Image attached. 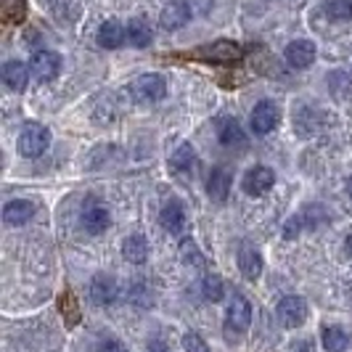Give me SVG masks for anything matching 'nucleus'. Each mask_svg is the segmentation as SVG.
Here are the masks:
<instances>
[{
  "mask_svg": "<svg viewBox=\"0 0 352 352\" xmlns=\"http://www.w3.org/2000/svg\"><path fill=\"white\" fill-rule=\"evenodd\" d=\"M196 167H199V157H196L194 146H191V143H180L175 148V154L170 157V170H173L177 177L188 180V177L196 175Z\"/></svg>",
  "mask_w": 352,
  "mask_h": 352,
  "instance_id": "obj_11",
  "label": "nucleus"
},
{
  "mask_svg": "<svg viewBox=\"0 0 352 352\" xmlns=\"http://www.w3.org/2000/svg\"><path fill=\"white\" fill-rule=\"evenodd\" d=\"M80 220H82V226L88 233H104L109 226H111V214L106 210L101 201H96V199H88L85 201V207L80 212Z\"/></svg>",
  "mask_w": 352,
  "mask_h": 352,
  "instance_id": "obj_10",
  "label": "nucleus"
},
{
  "mask_svg": "<svg viewBox=\"0 0 352 352\" xmlns=\"http://www.w3.org/2000/svg\"><path fill=\"white\" fill-rule=\"evenodd\" d=\"M230 183H233V177H230V173L226 170V167H214L210 173V177H207V194L212 196V201H226L230 194Z\"/></svg>",
  "mask_w": 352,
  "mask_h": 352,
  "instance_id": "obj_18",
  "label": "nucleus"
},
{
  "mask_svg": "<svg viewBox=\"0 0 352 352\" xmlns=\"http://www.w3.org/2000/svg\"><path fill=\"white\" fill-rule=\"evenodd\" d=\"M283 58H286V64L292 69H307L316 61V45L310 40H294V43L286 45Z\"/></svg>",
  "mask_w": 352,
  "mask_h": 352,
  "instance_id": "obj_13",
  "label": "nucleus"
},
{
  "mask_svg": "<svg viewBox=\"0 0 352 352\" xmlns=\"http://www.w3.org/2000/svg\"><path fill=\"white\" fill-rule=\"evenodd\" d=\"M117 294H120V289H117V281L111 278V276H96L93 281H90V300L96 302V305H111V302L117 300Z\"/></svg>",
  "mask_w": 352,
  "mask_h": 352,
  "instance_id": "obj_15",
  "label": "nucleus"
},
{
  "mask_svg": "<svg viewBox=\"0 0 352 352\" xmlns=\"http://www.w3.org/2000/svg\"><path fill=\"white\" fill-rule=\"evenodd\" d=\"M3 11H6V21L14 24L24 19V0H6L3 3Z\"/></svg>",
  "mask_w": 352,
  "mask_h": 352,
  "instance_id": "obj_30",
  "label": "nucleus"
},
{
  "mask_svg": "<svg viewBox=\"0 0 352 352\" xmlns=\"http://www.w3.org/2000/svg\"><path fill=\"white\" fill-rule=\"evenodd\" d=\"M151 27L146 19H130L127 21V43L135 45V48H146L151 43Z\"/></svg>",
  "mask_w": 352,
  "mask_h": 352,
  "instance_id": "obj_24",
  "label": "nucleus"
},
{
  "mask_svg": "<svg viewBox=\"0 0 352 352\" xmlns=\"http://www.w3.org/2000/svg\"><path fill=\"white\" fill-rule=\"evenodd\" d=\"M130 90H133V96L138 98V101H162L164 96H167V82H164V77L162 74H141L133 85H130Z\"/></svg>",
  "mask_w": 352,
  "mask_h": 352,
  "instance_id": "obj_6",
  "label": "nucleus"
},
{
  "mask_svg": "<svg viewBox=\"0 0 352 352\" xmlns=\"http://www.w3.org/2000/svg\"><path fill=\"white\" fill-rule=\"evenodd\" d=\"M313 350V344H310V342H300V344H294V347H292V352H310Z\"/></svg>",
  "mask_w": 352,
  "mask_h": 352,
  "instance_id": "obj_36",
  "label": "nucleus"
},
{
  "mask_svg": "<svg viewBox=\"0 0 352 352\" xmlns=\"http://www.w3.org/2000/svg\"><path fill=\"white\" fill-rule=\"evenodd\" d=\"M191 16H196L191 0H170V3L164 6L162 16H159V24H162L167 32H175L180 27H186V24L191 21Z\"/></svg>",
  "mask_w": 352,
  "mask_h": 352,
  "instance_id": "obj_5",
  "label": "nucleus"
},
{
  "mask_svg": "<svg viewBox=\"0 0 352 352\" xmlns=\"http://www.w3.org/2000/svg\"><path fill=\"white\" fill-rule=\"evenodd\" d=\"M347 194H350V199H352V177H350V183H347Z\"/></svg>",
  "mask_w": 352,
  "mask_h": 352,
  "instance_id": "obj_38",
  "label": "nucleus"
},
{
  "mask_svg": "<svg viewBox=\"0 0 352 352\" xmlns=\"http://www.w3.org/2000/svg\"><path fill=\"white\" fill-rule=\"evenodd\" d=\"M307 302L297 297V294H289V297H283L278 305H276V318H278V323H281L283 329H300L302 323L307 320Z\"/></svg>",
  "mask_w": 352,
  "mask_h": 352,
  "instance_id": "obj_3",
  "label": "nucleus"
},
{
  "mask_svg": "<svg viewBox=\"0 0 352 352\" xmlns=\"http://www.w3.org/2000/svg\"><path fill=\"white\" fill-rule=\"evenodd\" d=\"M19 154L21 157H40L51 146V130L40 122H27L19 133Z\"/></svg>",
  "mask_w": 352,
  "mask_h": 352,
  "instance_id": "obj_1",
  "label": "nucleus"
},
{
  "mask_svg": "<svg viewBox=\"0 0 352 352\" xmlns=\"http://www.w3.org/2000/svg\"><path fill=\"white\" fill-rule=\"evenodd\" d=\"M249 326H252V305L244 294H233L228 313H226V336L239 339V336L247 334Z\"/></svg>",
  "mask_w": 352,
  "mask_h": 352,
  "instance_id": "obj_2",
  "label": "nucleus"
},
{
  "mask_svg": "<svg viewBox=\"0 0 352 352\" xmlns=\"http://www.w3.org/2000/svg\"><path fill=\"white\" fill-rule=\"evenodd\" d=\"M124 40H127V30H124L120 21H114V19H109L101 24V30H98V45L106 48V51H114V48H120Z\"/></svg>",
  "mask_w": 352,
  "mask_h": 352,
  "instance_id": "obj_19",
  "label": "nucleus"
},
{
  "mask_svg": "<svg viewBox=\"0 0 352 352\" xmlns=\"http://www.w3.org/2000/svg\"><path fill=\"white\" fill-rule=\"evenodd\" d=\"M27 80H30V69H27L21 61H8V64L3 67V82L11 90L21 93V90L27 88Z\"/></svg>",
  "mask_w": 352,
  "mask_h": 352,
  "instance_id": "obj_21",
  "label": "nucleus"
},
{
  "mask_svg": "<svg viewBox=\"0 0 352 352\" xmlns=\"http://www.w3.org/2000/svg\"><path fill=\"white\" fill-rule=\"evenodd\" d=\"M214 130H217V138L226 148H244L247 146V135H244L236 117H220L214 122Z\"/></svg>",
  "mask_w": 352,
  "mask_h": 352,
  "instance_id": "obj_12",
  "label": "nucleus"
},
{
  "mask_svg": "<svg viewBox=\"0 0 352 352\" xmlns=\"http://www.w3.org/2000/svg\"><path fill=\"white\" fill-rule=\"evenodd\" d=\"M323 14L331 21H350L352 19V0H326Z\"/></svg>",
  "mask_w": 352,
  "mask_h": 352,
  "instance_id": "obj_27",
  "label": "nucleus"
},
{
  "mask_svg": "<svg viewBox=\"0 0 352 352\" xmlns=\"http://www.w3.org/2000/svg\"><path fill=\"white\" fill-rule=\"evenodd\" d=\"M146 352H170V344L164 342V339H148V344H146Z\"/></svg>",
  "mask_w": 352,
  "mask_h": 352,
  "instance_id": "obj_34",
  "label": "nucleus"
},
{
  "mask_svg": "<svg viewBox=\"0 0 352 352\" xmlns=\"http://www.w3.org/2000/svg\"><path fill=\"white\" fill-rule=\"evenodd\" d=\"M249 122H252V130L257 135H267L281 124V109H278L276 101H260L252 109V120Z\"/></svg>",
  "mask_w": 352,
  "mask_h": 352,
  "instance_id": "obj_4",
  "label": "nucleus"
},
{
  "mask_svg": "<svg viewBox=\"0 0 352 352\" xmlns=\"http://www.w3.org/2000/svg\"><path fill=\"white\" fill-rule=\"evenodd\" d=\"M180 260L186 265H191V267H204V265H207L204 254L199 252V247H196L191 239H186V241L180 244Z\"/></svg>",
  "mask_w": 352,
  "mask_h": 352,
  "instance_id": "obj_28",
  "label": "nucleus"
},
{
  "mask_svg": "<svg viewBox=\"0 0 352 352\" xmlns=\"http://www.w3.org/2000/svg\"><path fill=\"white\" fill-rule=\"evenodd\" d=\"M122 257L133 265H143L148 260V241L141 233H133L122 241Z\"/></svg>",
  "mask_w": 352,
  "mask_h": 352,
  "instance_id": "obj_20",
  "label": "nucleus"
},
{
  "mask_svg": "<svg viewBox=\"0 0 352 352\" xmlns=\"http://www.w3.org/2000/svg\"><path fill=\"white\" fill-rule=\"evenodd\" d=\"M329 220V214L323 207H318V204H310L307 210H302L300 214H294L289 223H286V228H283V236L286 239H294L302 228H316L320 223H326Z\"/></svg>",
  "mask_w": 352,
  "mask_h": 352,
  "instance_id": "obj_8",
  "label": "nucleus"
},
{
  "mask_svg": "<svg viewBox=\"0 0 352 352\" xmlns=\"http://www.w3.org/2000/svg\"><path fill=\"white\" fill-rule=\"evenodd\" d=\"M329 90L334 98H347L352 96V77L347 72H331L329 74Z\"/></svg>",
  "mask_w": 352,
  "mask_h": 352,
  "instance_id": "obj_26",
  "label": "nucleus"
},
{
  "mask_svg": "<svg viewBox=\"0 0 352 352\" xmlns=\"http://www.w3.org/2000/svg\"><path fill=\"white\" fill-rule=\"evenodd\" d=\"M130 302L138 305V307H148V305H151V294H148V289H146L143 281L133 283V289H130Z\"/></svg>",
  "mask_w": 352,
  "mask_h": 352,
  "instance_id": "obj_31",
  "label": "nucleus"
},
{
  "mask_svg": "<svg viewBox=\"0 0 352 352\" xmlns=\"http://www.w3.org/2000/svg\"><path fill=\"white\" fill-rule=\"evenodd\" d=\"M201 297L207 302H220L226 297V281L220 278V276H204V281H201Z\"/></svg>",
  "mask_w": 352,
  "mask_h": 352,
  "instance_id": "obj_25",
  "label": "nucleus"
},
{
  "mask_svg": "<svg viewBox=\"0 0 352 352\" xmlns=\"http://www.w3.org/2000/svg\"><path fill=\"white\" fill-rule=\"evenodd\" d=\"M61 69V56L56 51H35L30 61V72L40 82H51L53 77Z\"/></svg>",
  "mask_w": 352,
  "mask_h": 352,
  "instance_id": "obj_9",
  "label": "nucleus"
},
{
  "mask_svg": "<svg viewBox=\"0 0 352 352\" xmlns=\"http://www.w3.org/2000/svg\"><path fill=\"white\" fill-rule=\"evenodd\" d=\"M201 53H204V58H212V61H233L241 56V48L230 40H217L212 45H204Z\"/></svg>",
  "mask_w": 352,
  "mask_h": 352,
  "instance_id": "obj_22",
  "label": "nucleus"
},
{
  "mask_svg": "<svg viewBox=\"0 0 352 352\" xmlns=\"http://www.w3.org/2000/svg\"><path fill=\"white\" fill-rule=\"evenodd\" d=\"M320 342H323L326 352H344L350 347V334L339 326H326L320 334Z\"/></svg>",
  "mask_w": 352,
  "mask_h": 352,
  "instance_id": "obj_23",
  "label": "nucleus"
},
{
  "mask_svg": "<svg viewBox=\"0 0 352 352\" xmlns=\"http://www.w3.org/2000/svg\"><path fill=\"white\" fill-rule=\"evenodd\" d=\"M191 6H194L196 14H207L212 8V0H191Z\"/></svg>",
  "mask_w": 352,
  "mask_h": 352,
  "instance_id": "obj_35",
  "label": "nucleus"
},
{
  "mask_svg": "<svg viewBox=\"0 0 352 352\" xmlns=\"http://www.w3.org/2000/svg\"><path fill=\"white\" fill-rule=\"evenodd\" d=\"M58 307H61V316H64V320H67L69 326H77V323H80V305H77L72 292H67V294L61 297Z\"/></svg>",
  "mask_w": 352,
  "mask_h": 352,
  "instance_id": "obj_29",
  "label": "nucleus"
},
{
  "mask_svg": "<svg viewBox=\"0 0 352 352\" xmlns=\"http://www.w3.org/2000/svg\"><path fill=\"white\" fill-rule=\"evenodd\" d=\"M344 247H347V252H350V257H352V233L347 236V241H344Z\"/></svg>",
  "mask_w": 352,
  "mask_h": 352,
  "instance_id": "obj_37",
  "label": "nucleus"
},
{
  "mask_svg": "<svg viewBox=\"0 0 352 352\" xmlns=\"http://www.w3.org/2000/svg\"><path fill=\"white\" fill-rule=\"evenodd\" d=\"M183 350L186 352H210V347H207V342L196 334V331H188V334H183Z\"/></svg>",
  "mask_w": 352,
  "mask_h": 352,
  "instance_id": "obj_32",
  "label": "nucleus"
},
{
  "mask_svg": "<svg viewBox=\"0 0 352 352\" xmlns=\"http://www.w3.org/2000/svg\"><path fill=\"white\" fill-rule=\"evenodd\" d=\"M159 226L164 230H170V233H180L183 226H186V210H183V204L177 201V199H170L162 212H159Z\"/></svg>",
  "mask_w": 352,
  "mask_h": 352,
  "instance_id": "obj_17",
  "label": "nucleus"
},
{
  "mask_svg": "<svg viewBox=\"0 0 352 352\" xmlns=\"http://www.w3.org/2000/svg\"><path fill=\"white\" fill-rule=\"evenodd\" d=\"M35 217V204L27 199H14L3 207V223L6 226H24Z\"/></svg>",
  "mask_w": 352,
  "mask_h": 352,
  "instance_id": "obj_16",
  "label": "nucleus"
},
{
  "mask_svg": "<svg viewBox=\"0 0 352 352\" xmlns=\"http://www.w3.org/2000/svg\"><path fill=\"white\" fill-rule=\"evenodd\" d=\"M98 352H127V350H124V344L120 339H111V336H109V339H104V342L98 344Z\"/></svg>",
  "mask_w": 352,
  "mask_h": 352,
  "instance_id": "obj_33",
  "label": "nucleus"
},
{
  "mask_svg": "<svg viewBox=\"0 0 352 352\" xmlns=\"http://www.w3.org/2000/svg\"><path fill=\"white\" fill-rule=\"evenodd\" d=\"M239 267L247 281H257L263 276V254L252 244H241L239 247Z\"/></svg>",
  "mask_w": 352,
  "mask_h": 352,
  "instance_id": "obj_14",
  "label": "nucleus"
},
{
  "mask_svg": "<svg viewBox=\"0 0 352 352\" xmlns=\"http://www.w3.org/2000/svg\"><path fill=\"white\" fill-rule=\"evenodd\" d=\"M273 183H276L273 170H270V167H263V164H254L252 170H247V175L241 180V188H244V194H249V196H265L273 188Z\"/></svg>",
  "mask_w": 352,
  "mask_h": 352,
  "instance_id": "obj_7",
  "label": "nucleus"
}]
</instances>
